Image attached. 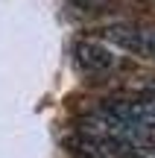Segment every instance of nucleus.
I'll list each match as a JSON object with an SVG mask.
<instances>
[{
  "label": "nucleus",
  "mask_w": 155,
  "mask_h": 158,
  "mask_svg": "<svg viewBox=\"0 0 155 158\" xmlns=\"http://www.w3.org/2000/svg\"><path fill=\"white\" fill-rule=\"evenodd\" d=\"M100 38L155 64V23H111L100 32Z\"/></svg>",
  "instance_id": "nucleus-1"
},
{
  "label": "nucleus",
  "mask_w": 155,
  "mask_h": 158,
  "mask_svg": "<svg viewBox=\"0 0 155 158\" xmlns=\"http://www.w3.org/2000/svg\"><path fill=\"white\" fill-rule=\"evenodd\" d=\"M76 62L85 73H111V70L120 68V59L108 50L103 38H85L76 44Z\"/></svg>",
  "instance_id": "nucleus-2"
},
{
  "label": "nucleus",
  "mask_w": 155,
  "mask_h": 158,
  "mask_svg": "<svg viewBox=\"0 0 155 158\" xmlns=\"http://www.w3.org/2000/svg\"><path fill=\"white\" fill-rule=\"evenodd\" d=\"M146 3H155V0H146Z\"/></svg>",
  "instance_id": "nucleus-3"
}]
</instances>
